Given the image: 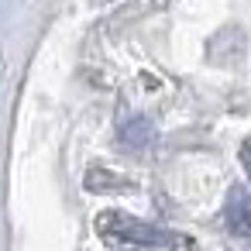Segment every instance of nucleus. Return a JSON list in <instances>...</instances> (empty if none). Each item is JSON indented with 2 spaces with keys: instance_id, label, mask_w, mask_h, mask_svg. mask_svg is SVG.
I'll use <instances>...</instances> for the list:
<instances>
[{
  "instance_id": "1",
  "label": "nucleus",
  "mask_w": 251,
  "mask_h": 251,
  "mask_svg": "<svg viewBox=\"0 0 251 251\" xmlns=\"http://www.w3.org/2000/svg\"><path fill=\"white\" fill-rule=\"evenodd\" d=\"M97 227L103 237H114V241H127V244H138V248H151V251H189L193 241L176 234V230H165L158 224H148V220H138L124 210H103L97 217Z\"/></svg>"
},
{
  "instance_id": "2",
  "label": "nucleus",
  "mask_w": 251,
  "mask_h": 251,
  "mask_svg": "<svg viewBox=\"0 0 251 251\" xmlns=\"http://www.w3.org/2000/svg\"><path fill=\"white\" fill-rule=\"evenodd\" d=\"M224 224H227L230 234H237V237L251 234V200H248V189H244V186H230V189H227V200H224Z\"/></svg>"
},
{
  "instance_id": "3",
  "label": "nucleus",
  "mask_w": 251,
  "mask_h": 251,
  "mask_svg": "<svg viewBox=\"0 0 251 251\" xmlns=\"http://www.w3.org/2000/svg\"><path fill=\"white\" fill-rule=\"evenodd\" d=\"M121 138H124L127 145H148V141H151V124H148L145 117H138V121H131V124L121 131Z\"/></svg>"
},
{
  "instance_id": "4",
  "label": "nucleus",
  "mask_w": 251,
  "mask_h": 251,
  "mask_svg": "<svg viewBox=\"0 0 251 251\" xmlns=\"http://www.w3.org/2000/svg\"><path fill=\"white\" fill-rule=\"evenodd\" d=\"M241 162H244V169H248V176H251V141L241 145Z\"/></svg>"
}]
</instances>
